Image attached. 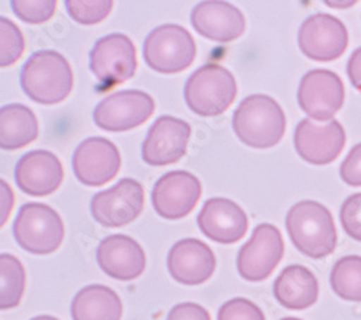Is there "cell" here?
I'll use <instances>...</instances> for the list:
<instances>
[{
	"instance_id": "cell-1",
	"label": "cell",
	"mask_w": 361,
	"mask_h": 320,
	"mask_svg": "<svg viewBox=\"0 0 361 320\" xmlns=\"http://www.w3.org/2000/svg\"><path fill=\"white\" fill-rule=\"evenodd\" d=\"M20 87L35 103L58 104L71 94L74 72L64 55L51 49L37 51L22 67Z\"/></svg>"
},
{
	"instance_id": "cell-2",
	"label": "cell",
	"mask_w": 361,
	"mask_h": 320,
	"mask_svg": "<svg viewBox=\"0 0 361 320\" xmlns=\"http://www.w3.org/2000/svg\"><path fill=\"white\" fill-rule=\"evenodd\" d=\"M233 130L249 148L270 149L285 136V113L272 97L266 94L249 96L233 114Z\"/></svg>"
},
{
	"instance_id": "cell-3",
	"label": "cell",
	"mask_w": 361,
	"mask_h": 320,
	"mask_svg": "<svg viewBox=\"0 0 361 320\" xmlns=\"http://www.w3.org/2000/svg\"><path fill=\"white\" fill-rule=\"evenodd\" d=\"M288 234L298 251L319 260L337 247V228L329 210L315 200L298 202L286 215Z\"/></svg>"
},
{
	"instance_id": "cell-4",
	"label": "cell",
	"mask_w": 361,
	"mask_h": 320,
	"mask_svg": "<svg viewBox=\"0 0 361 320\" xmlns=\"http://www.w3.org/2000/svg\"><path fill=\"white\" fill-rule=\"evenodd\" d=\"M184 97L192 113L202 117H216L235 101L237 82L227 68L207 64L187 79Z\"/></svg>"
},
{
	"instance_id": "cell-5",
	"label": "cell",
	"mask_w": 361,
	"mask_h": 320,
	"mask_svg": "<svg viewBox=\"0 0 361 320\" xmlns=\"http://www.w3.org/2000/svg\"><path fill=\"white\" fill-rule=\"evenodd\" d=\"M197 56L195 41L185 27L168 23L155 27L145 39L143 60L161 74H178L192 65Z\"/></svg>"
},
{
	"instance_id": "cell-6",
	"label": "cell",
	"mask_w": 361,
	"mask_h": 320,
	"mask_svg": "<svg viewBox=\"0 0 361 320\" xmlns=\"http://www.w3.org/2000/svg\"><path fill=\"white\" fill-rule=\"evenodd\" d=\"M13 236L25 251L47 255L61 247L66 226L55 210L45 203L29 202L19 210L15 218Z\"/></svg>"
},
{
	"instance_id": "cell-7",
	"label": "cell",
	"mask_w": 361,
	"mask_h": 320,
	"mask_svg": "<svg viewBox=\"0 0 361 320\" xmlns=\"http://www.w3.org/2000/svg\"><path fill=\"white\" fill-rule=\"evenodd\" d=\"M90 70L100 82V91L126 82L137 70L135 44L123 34L100 38L90 52Z\"/></svg>"
},
{
	"instance_id": "cell-8",
	"label": "cell",
	"mask_w": 361,
	"mask_h": 320,
	"mask_svg": "<svg viewBox=\"0 0 361 320\" xmlns=\"http://www.w3.org/2000/svg\"><path fill=\"white\" fill-rule=\"evenodd\" d=\"M283 254L285 244L281 231L272 224H260L237 254L238 274L247 281H263L276 270Z\"/></svg>"
},
{
	"instance_id": "cell-9",
	"label": "cell",
	"mask_w": 361,
	"mask_h": 320,
	"mask_svg": "<svg viewBox=\"0 0 361 320\" xmlns=\"http://www.w3.org/2000/svg\"><path fill=\"white\" fill-rule=\"evenodd\" d=\"M155 108V101L147 93L125 90L100 101L94 108L93 119L97 127L106 132H129L152 117Z\"/></svg>"
},
{
	"instance_id": "cell-10",
	"label": "cell",
	"mask_w": 361,
	"mask_h": 320,
	"mask_svg": "<svg viewBox=\"0 0 361 320\" xmlns=\"http://www.w3.org/2000/svg\"><path fill=\"white\" fill-rule=\"evenodd\" d=\"M145 189L140 182L125 178L110 189L96 193L90 203L93 218L104 228L132 224L143 211Z\"/></svg>"
},
{
	"instance_id": "cell-11",
	"label": "cell",
	"mask_w": 361,
	"mask_h": 320,
	"mask_svg": "<svg viewBox=\"0 0 361 320\" xmlns=\"http://www.w3.org/2000/svg\"><path fill=\"white\" fill-rule=\"evenodd\" d=\"M298 44L310 60L318 63L336 61L348 46V31L336 16L315 13L300 25Z\"/></svg>"
},
{
	"instance_id": "cell-12",
	"label": "cell",
	"mask_w": 361,
	"mask_h": 320,
	"mask_svg": "<svg viewBox=\"0 0 361 320\" xmlns=\"http://www.w3.org/2000/svg\"><path fill=\"white\" fill-rule=\"evenodd\" d=\"M345 98L343 79L333 71L312 70L300 79L298 103L311 119L329 122L341 110Z\"/></svg>"
},
{
	"instance_id": "cell-13",
	"label": "cell",
	"mask_w": 361,
	"mask_h": 320,
	"mask_svg": "<svg viewBox=\"0 0 361 320\" xmlns=\"http://www.w3.org/2000/svg\"><path fill=\"white\" fill-rule=\"evenodd\" d=\"M293 143L296 153L305 162L324 166L341 155L345 146V132L334 119L326 123L304 119L295 129Z\"/></svg>"
},
{
	"instance_id": "cell-14",
	"label": "cell",
	"mask_w": 361,
	"mask_h": 320,
	"mask_svg": "<svg viewBox=\"0 0 361 320\" xmlns=\"http://www.w3.org/2000/svg\"><path fill=\"white\" fill-rule=\"evenodd\" d=\"M202 195V185L187 170H172L158 179L152 191L157 214L165 219L188 217Z\"/></svg>"
},
{
	"instance_id": "cell-15",
	"label": "cell",
	"mask_w": 361,
	"mask_h": 320,
	"mask_svg": "<svg viewBox=\"0 0 361 320\" xmlns=\"http://www.w3.org/2000/svg\"><path fill=\"white\" fill-rule=\"evenodd\" d=\"M191 126L172 115H162L150 126L142 144V159L150 166H168L187 155Z\"/></svg>"
},
{
	"instance_id": "cell-16",
	"label": "cell",
	"mask_w": 361,
	"mask_h": 320,
	"mask_svg": "<svg viewBox=\"0 0 361 320\" xmlns=\"http://www.w3.org/2000/svg\"><path fill=\"white\" fill-rule=\"evenodd\" d=\"M122 167L116 144L104 137H90L78 144L73 155L75 178L87 186H102L113 181Z\"/></svg>"
},
{
	"instance_id": "cell-17",
	"label": "cell",
	"mask_w": 361,
	"mask_h": 320,
	"mask_svg": "<svg viewBox=\"0 0 361 320\" xmlns=\"http://www.w3.org/2000/svg\"><path fill=\"white\" fill-rule=\"evenodd\" d=\"M202 234L219 244H234L249 229V217L235 202L226 198L208 199L197 218Z\"/></svg>"
},
{
	"instance_id": "cell-18",
	"label": "cell",
	"mask_w": 361,
	"mask_h": 320,
	"mask_svg": "<svg viewBox=\"0 0 361 320\" xmlns=\"http://www.w3.org/2000/svg\"><path fill=\"white\" fill-rule=\"evenodd\" d=\"M191 23L201 37L220 44L233 42L246 31L243 12L221 0L198 4L191 12Z\"/></svg>"
},
{
	"instance_id": "cell-19",
	"label": "cell",
	"mask_w": 361,
	"mask_h": 320,
	"mask_svg": "<svg viewBox=\"0 0 361 320\" xmlns=\"http://www.w3.org/2000/svg\"><path fill=\"white\" fill-rule=\"evenodd\" d=\"M216 266L213 250L197 238L179 240L168 252L169 274L184 286L205 283L214 274Z\"/></svg>"
},
{
	"instance_id": "cell-20",
	"label": "cell",
	"mask_w": 361,
	"mask_h": 320,
	"mask_svg": "<svg viewBox=\"0 0 361 320\" xmlns=\"http://www.w3.org/2000/svg\"><path fill=\"white\" fill-rule=\"evenodd\" d=\"M15 181L26 195L48 196L64 182V167L52 152L32 151L19 159L15 167Z\"/></svg>"
},
{
	"instance_id": "cell-21",
	"label": "cell",
	"mask_w": 361,
	"mask_h": 320,
	"mask_svg": "<svg viewBox=\"0 0 361 320\" xmlns=\"http://www.w3.org/2000/svg\"><path fill=\"white\" fill-rule=\"evenodd\" d=\"M96 258L103 273L120 281L135 280L146 269V254L142 245L123 234H114L102 240Z\"/></svg>"
},
{
	"instance_id": "cell-22",
	"label": "cell",
	"mask_w": 361,
	"mask_h": 320,
	"mask_svg": "<svg viewBox=\"0 0 361 320\" xmlns=\"http://www.w3.org/2000/svg\"><path fill=\"white\" fill-rule=\"evenodd\" d=\"M319 284L315 274L299 264L288 266L274 283V296L285 309L304 310L318 300Z\"/></svg>"
},
{
	"instance_id": "cell-23",
	"label": "cell",
	"mask_w": 361,
	"mask_h": 320,
	"mask_svg": "<svg viewBox=\"0 0 361 320\" xmlns=\"http://www.w3.org/2000/svg\"><path fill=\"white\" fill-rule=\"evenodd\" d=\"M71 316L73 320H122L123 305L110 287L92 284L75 295Z\"/></svg>"
},
{
	"instance_id": "cell-24",
	"label": "cell",
	"mask_w": 361,
	"mask_h": 320,
	"mask_svg": "<svg viewBox=\"0 0 361 320\" xmlns=\"http://www.w3.org/2000/svg\"><path fill=\"white\" fill-rule=\"evenodd\" d=\"M39 134L35 113L23 104H8L0 108V148L18 151L34 143Z\"/></svg>"
},
{
	"instance_id": "cell-25",
	"label": "cell",
	"mask_w": 361,
	"mask_h": 320,
	"mask_svg": "<svg viewBox=\"0 0 361 320\" xmlns=\"http://www.w3.org/2000/svg\"><path fill=\"white\" fill-rule=\"evenodd\" d=\"M26 287V271L12 254L0 255V309L9 310L19 306Z\"/></svg>"
},
{
	"instance_id": "cell-26",
	"label": "cell",
	"mask_w": 361,
	"mask_h": 320,
	"mask_svg": "<svg viewBox=\"0 0 361 320\" xmlns=\"http://www.w3.org/2000/svg\"><path fill=\"white\" fill-rule=\"evenodd\" d=\"M331 287L334 293L348 302H361V257L340 258L331 270Z\"/></svg>"
},
{
	"instance_id": "cell-27",
	"label": "cell",
	"mask_w": 361,
	"mask_h": 320,
	"mask_svg": "<svg viewBox=\"0 0 361 320\" xmlns=\"http://www.w3.org/2000/svg\"><path fill=\"white\" fill-rule=\"evenodd\" d=\"M25 38L20 29L8 18H0V67H12L25 52Z\"/></svg>"
},
{
	"instance_id": "cell-28",
	"label": "cell",
	"mask_w": 361,
	"mask_h": 320,
	"mask_svg": "<svg viewBox=\"0 0 361 320\" xmlns=\"http://www.w3.org/2000/svg\"><path fill=\"white\" fill-rule=\"evenodd\" d=\"M67 12L81 25H97L103 22L113 9L110 0H67Z\"/></svg>"
},
{
	"instance_id": "cell-29",
	"label": "cell",
	"mask_w": 361,
	"mask_h": 320,
	"mask_svg": "<svg viewBox=\"0 0 361 320\" xmlns=\"http://www.w3.org/2000/svg\"><path fill=\"white\" fill-rule=\"evenodd\" d=\"M11 6L20 20L32 25L48 22L56 11L55 0H13Z\"/></svg>"
},
{
	"instance_id": "cell-30",
	"label": "cell",
	"mask_w": 361,
	"mask_h": 320,
	"mask_svg": "<svg viewBox=\"0 0 361 320\" xmlns=\"http://www.w3.org/2000/svg\"><path fill=\"white\" fill-rule=\"evenodd\" d=\"M217 320H266V317L256 303L245 297H235L220 307Z\"/></svg>"
},
{
	"instance_id": "cell-31",
	"label": "cell",
	"mask_w": 361,
	"mask_h": 320,
	"mask_svg": "<svg viewBox=\"0 0 361 320\" xmlns=\"http://www.w3.org/2000/svg\"><path fill=\"white\" fill-rule=\"evenodd\" d=\"M340 221L347 234L361 243V193H354L344 200Z\"/></svg>"
},
{
	"instance_id": "cell-32",
	"label": "cell",
	"mask_w": 361,
	"mask_h": 320,
	"mask_svg": "<svg viewBox=\"0 0 361 320\" xmlns=\"http://www.w3.org/2000/svg\"><path fill=\"white\" fill-rule=\"evenodd\" d=\"M340 177L350 186H361V143L355 144L341 163Z\"/></svg>"
},
{
	"instance_id": "cell-33",
	"label": "cell",
	"mask_w": 361,
	"mask_h": 320,
	"mask_svg": "<svg viewBox=\"0 0 361 320\" xmlns=\"http://www.w3.org/2000/svg\"><path fill=\"white\" fill-rule=\"evenodd\" d=\"M166 320H212L208 310L191 302L179 303L171 309Z\"/></svg>"
},
{
	"instance_id": "cell-34",
	"label": "cell",
	"mask_w": 361,
	"mask_h": 320,
	"mask_svg": "<svg viewBox=\"0 0 361 320\" xmlns=\"http://www.w3.org/2000/svg\"><path fill=\"white\" fill-rule=\"evenodd\" d=\"M347 74L355 90L361 93V48L355 49L347 64Z\"/></svg>"
},
{
	"instance_id": "cell-35",
	"label": "cell",
	"mask_w": 361,
	"mask_h": 320,
	"mask_svg": "<svg viewBox=\"0 0 361 320\" xmlns=\"http://www.w3.org/2000/svg\"><path fill=\"white\" fill-rule=\"evenodd\" d=\"M325 5L331 8H337V9H344V8H351L355 5V2H325Z\"/></svg>"
},
{
	"instance_id": "cell-36",
	"label": "cell",
	"mask_w": 361,
	"mask_h": 320,
	"mask_svg": "<svg viewBox=\"0 0 361 320\" xmlns=\"http://www.w3.org/2000/svg\"><path fill=\"white\" fill-rule=\"evenodd\" d=\"M31 320H59V319L52 317V316H48V314H42V316H37V317H34V319H31Z\"/></svg>"
},
{
	"instance_id": "cell-37",
	"label": "cell",
	"mask_w": 361,
	"mask_h": 320,
	"mask_svg": "<svg viewBox=\"0 0 361 320\" xmlns=\"http://www.w3.org/2000/svg\"><path fill=\"white\" fill-rule=\"evenodd\" d=\"M281 320H302V319H298V317H283Z\"/></svg>"
}]
</instances>
